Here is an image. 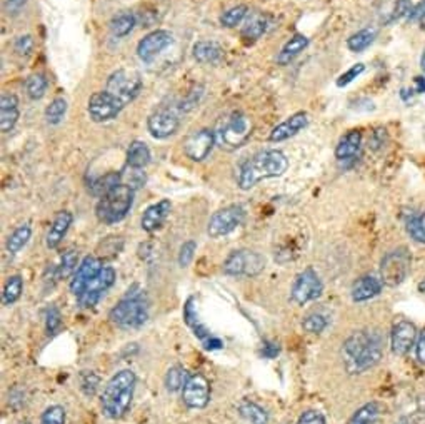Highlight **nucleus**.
Wrapping results in <instances>:
<instances>
[{"instance_id": "0e129e2a", "label": "nucleus", "mask_w": 425, "mask_h": 424, "mask_svg": "<svg viewBox=\"0 0 425 424\" xmlns=\"http://www.w3.org/2000/svg\"><path fill=\"white\" fill-rule=\"evenodd\" d=\"M18 424H30V423H18Z\"/></svg>"}, {"instance_id": "13d9d810", "label": "nucleus", "mask_w": 425, "mask_h": 424, "mask_svg": "<svg viewBox=\"0 0 425 424\" xmlns=\"http://www.w3.org/2000/svg\"><path fill=\"white\" fill-rule=\"evenodd\" d=\"M422 18H425V0H422V2H419L417 6L414 7L412 13H410V21H422Z\"/></svg>"}, {"instance_id": "603ef678", "label": "nucleus", "mask_w": 425, "mask_h": 424, "mask_svg": "<svg viewBox=\"0 0 425 424\" xmlns=\"http://www.w3.org/2000/svg\"><path fill=\"white\" fill-rule=\"evenodd\" d=\"M34 49V39L32 35H22L16 40V52L21 55H29Z\"/></svg>"}, {"instance_id": "f8f14e48", "label": "nucleus", "mask_w": 425, "mask_h": 424, "mask_svg": "<svg viewBox=\"0 0 425 424\" xmlns=\"http://www.w3.org/2000/svg\"><path fill=\"white\" fill-rule=\"evenodd\" d=\"M115 282V271L112 268H102V271L87 284V287L83 289L82 294L77 296L78 306L91 309L100 301V297L105 294L107 289H110Z\"/></svg>"}, {"instance_id": "6ab92c4d", "label": "nucleus", "mask_w": 425, "mask_h": 424, "mask_svg": "<svg viewBox=\"0 0 425 424\" xmlns=\"http://www.w3.org/2000/svg\"><path fill=\"white\" fill-rule=\"evenodd\" d=\"M417 339V328L410 321H399L394 324L390 333V346L397 356H405Z\"/></svg>"}, {"instance_id": "72a5a7b5", "label": "nucleus", "mask_w": 425, "mask_h": 424, "mask_svg": "<svg viewBox=\"0 0 425 424\" xmlns=\"http://www.w3.org/2000/svg\"><path fill=\"white\" fill-rule=\"evenodd\" d=\"M373 39H375V30L367 27V29L359 30L354 35L349 37L347 47L352 50V52H363L367 47H371Z\"/></svg>"}, {"instance_id": "de8ad7c7", "label": "nucleus", "mask_w": 425, "mask_h": 424, "mask_svg": "<svg viewBox=\"0 0 425 424\" xmlns=\"http://www.w3.org/2000/svg\"><path fill=\"white\" fill-rule=\"evenodd\" d=\"M62 326V316H60V311L57 307H49L45 311V328L49 334H55L57 329Z\"/></svg>"}, {"instance_id": "f257e3e1", "label": "nucleus", "mask_w": 425, "mask_h": 424, "mask_svg": "<svg viewBox=\"0 0 425 424\" xmlns=\"http://www.w3.org/2000/svg\"><path fill=\"white\" fill-rule=\"evenodd\" d=\"M289 169V159L282 151L269 149L257 152L250 159L244 161L237 171V185L242 190H249L264 179L280 177Z\"/></svg>"}, {"instance_id": "7ed1b4c3", "label": "nucleus", "mask_w": 425, "mask_h": 424, "mask_svg": "<svg viewBox=\"0 0 425 424\" xmlns=\"http://www.w3.org/2000/svg\"><path fill=\"white\" fill-rule=\"evenodd\" d=\"M109 319L124 329L140 328L146 323L149 319V302L142 289H139V286L130 287L127 296L112 307Z\"/></svg>"}, {"instance_id": "4be33fe9", "label": "nucleus", "mask_w": 425, "mask_h": 424, "mask_svg": "<svg viewBox=\"0 0 425 424\" xmlns=\"http://www.w3.org/2000/svg\"><path fill=\"white\" fill-rule=\"evenodd\" d=\"M170 207H172V204L169 199H162V200H158V202L152 204L151 207H147L146 212H144V216H142V221H140L142 229L147 232H153V231H157L158 227H162L163 222H165L167 216H169Z\"/></svg>"}, {"instance_id": "5701e85b", "label": "nucleus", "mask_w": 425, "mask_h": 424, "mask_svg": "<svg viewBox=\"0 0 425 424\" xmlns=\"http://www.w3.org/2000/svg\"><path fill=\"white\" fill-rule=\"evenodd\" d=\"M372 338L373 334L367 333V331H356V333H352L347 338V341L344 343V356L345 362H347V369L361 357V354L371 344Z\"/></svg>"}, {"instance_id": "aec40b11", "label": "nucleus", "mask_w": 425, "mask_h": 424, "mask_svg": "<svg viewBox=\"0 0 425 424\" xmlns=\"http://www.w3.org/2000/svg\"><path fill=\"white\" fill-rule=\"evenodd\" d=\"M102 271V263L93 256H87L78 265V269L74 274V279L70 281V292L74 296H81L83 289L87 287V284L92 281Z\"/></svg>"}, {"instance_id": "6e6d98bb", "label": "nucleus", "mask_w": 425, "mask_h": 424, "mask_svg": "<svg viewBox=\"0 0 425 424\" xmlns=\"http://www.w3.org/2000/svg\"><path fill=\"white\" fill-rule=\"evenodd\" d=\"M415 353H417V360L420 365L425 366V329L419 334L417 344H415Z\"/></svg>"}, {"instance_id": "1a4fd4ad", "label": "nucleus", "mask_w": 425, "mask_h": 424, "mask_svg": "<svg viewBox=\"0 0 425 424\" xmlns=\"http://www.w3.org/2000/svg\"><path fill=\"white\" fill-rule=\"evenodd\" d=\"M245 219V209L240 204H232L221 209L210 217L209 226H207V234L214 239L217 237H223L231 234L232 231H235Z\"/></svg>"}, {"instance_id": "412c9836", "label": "nucleus", "mask_w": 425, "mask_h": 424, "mask_svg": "<svg viewBox=\"0 0 425 424\" xmlns=\"http://www.w3.org/2000/svg\"><path fill=\"white\" fill-rule=\"evenodd\" d=\"M307 122H309V115L307 113H296L291 118L280 122L272 132H270L269 141L270 142H284L287 139L297 136L302 129H305Z\"/></svg>"}, {"instance_id": "4c0bfd02", "label": "nucleus", "mask_w": 425, "mask_h": 424, "mask_svg": "<svg viewBox=\"0 0 425 424\" xmlns=\"http://www.w3.org/2000/svg\"><path fill=\"white\" fill-rule=\"evenodd\" d=\"M22 289H23V279L18 276H11L7 279L6 287H4L2 292V302L6 306H11L13 302H17L22 296Z\"/></svg>"}, {"instance_id": "dca6fc26", "label": "nucleus", "mask_w": 425, "mask_h": 424, "mask_svg": "<svg viewBox=\"0 0 425 424\" xmlns=\"http://www.w3.org/2000/svg\"><path fill=\"white\" fill-rule=\"evenodd\" d=\"M179 115L170 109H158L147 119L149 132L156 139H167L174 136L177 130H179Z\"/></svg>"}, {"instance_id": "c85d7f7f", "label": "nucleus", "mask_w": 425, "mask_h": 424, "mask_svg": "<svg viewBox=\"0 0 425 424\" xmlns=\"http://www.w3.org/2000/svg\"><path fill=\"white\" fill-rule=\"evenodd\" d=\"M307 45H309V39H307L305 35H301V34L293 35L292 39L289 40L287 44L282 47V50L279 52L277 64L279 65H289L293 59L297 57L298 54L305 50Z\"/></svg>"}, {"instance_id": "c756f323", "label": "nucleus", "mask_w": 425, "mask_h": 424, "mask_svg": "<svg viewBox=\"0 0 425 424\" xmlns=\"http://www.w3.org/2000/svg\"><path fill=\"white\" fill-rule=\"evenodd\" d=\"M151 162V149L146 142L134 141L127 151V166L130 169H144Z\"/></svg>"}, {"instance_id": "c9c22d12", "label": "nucleus", "mask_w": 425, "mask_h": 424, "mask_svg": "<svg viewBox=\"0 0 425 424\" xmlns=\"http://www.w3.org/2000/svg\"><path fill=\"white\" fill-rule=\"evenodd\" d=\"M380 409L377 403H367L361 409H357L356 414L350 418L349 424H375L379 419Z\"/></svg>"}, {"instance_id": "ddd939ff", "label": "nucleus", "mask_w": 425, "mask_h": 424, "mask_svg": "<svg viewBox=\"0 0 425 424\" xmlns=\"http://www.w3.org/2000/svg\"><path fill=\"white\" fill-rule=\"evenodd\" d=\"M216 146V134L210 129H199L184 141V154L194 162L207 159Z\"/></svg>"}, {"instance_id": "a878e982", "label": "nucleus", "mask_w": 425, "mask_h": 424, "mask_svg": "<svg viewBox=\"0 0 425 424\" xmlns=\"http://www.w3.org/2000/svg\"><path fill=\"white\" fill-rule=\"evenodd\" d=\"M380 357H382V343H380L379 336L373 334L371 344H368L366 351L361 354V357H359V360L349 367V371L350 372H363V371L371 369V367H373L377 362L380 361Z\"/></svg>"}, {"instance_id": "3c124183", "label": "nucleus", "mask_w": 425, "mask_h": 424, "mask_svg": "<svg viewBox=\"0 0 425 424\" xmlns=\"http://www.w3.org/2000/svg\"><path fill=\"white\" fill-rule=\"evenodd\" d=\"M363 71H366V65H363V64H356V65H352V67H350L347 72H344L342 76H340V77L337 79V86H339V87L349 86V84L356 81V79H357L359 76H361V74H362Z\"/></svg>"}, {"instance_id": "473e14b6", "label": "nucleus", "mask_w": 425, "mask_h": 424, "mask_svg": "<svg viewBox=\"0 0 425 424\" xmlns=\"http://www.w3.org/2000/svg\"><path fill=\"white\" fill-rule=\"evenodd\" d=\"M240 416L250 424H267L269 416L265 413L264 408H260L259 404L252 403V401H242L239 404Z\"/></svg>"}, {"instance_id": "7c9ffc66", "label": "nucleus", "mask_w": 425, "mask_h": 424, "mask_svg": "<svg viewBox=\"0 0 425 424\" xmlns=\"http://www.w3.org/2000/svg\"><path fill=\"white\" fill-rule=\"evenodd\" d=\"M135 24H137V18L132 12H120L112 17L109 27L115 37H125L134 30Z\"/></svg>"}, {"instance_id": "ea45409f", "label": "nucleus", "mask_w": 425, "mask_h": 424, "mask_svg": "<svg viewBox=\"0 0 425 424\" xmlns=\"http://www.w3.org/2000/svg\"><path fill=\"white\" fill-rule=\"evenodd\" d=\"M65 113H67V101H65L64 97H55L45 109L47 124L50 125L60 124L62 122V119L65 118Z\"/></svg>"}, {"instance_id": "680f3d73", "label": "nucleus", "mask_w": 425, "mask_h": 424, "mask_svg": "<svg viewBox=\"0 0 425 424\" xmlns=\"http://www.w3.org/2000/svg\"><path fill=\"white\" fill-rule=\"evenodd\" d=\"M420 67H422V71L425 74V49H424V52H422V57H420Z\"/></svg>"}, {"instance_id": "e2e57ef3", "label": "nucleus", "mask_w": 425, "mask_h": 424, "mask_svg": "<svg viewBox=\"0 0 425 424\" xmlns=\"http://www.w3.org/2000/svg\"><path fill=\"white\" fill-rule=\"evenodd\" d=\"M419 291H420V292H425V279H424L422 282L419 284Z\"/></svg>"}, {"instance_id": "f3484780", "label": "nucleus", "mask_w": 425, "mask_h": 424, "mask_svg": "<svg viewBox=\"0 0 425 424\" xmlns=\"http://www.w3.org/2000/svg\"><path fill=\"white\" fill-rule=\"evenodd\" d=\"M194 304H195L194 297H189L184 306V319H185L187 326H189V328L194 331L195 336L202 341L205 349H210V351H212V349H221L223 346V343L221 341V339L214 338L212 334H210V331L205 328L202 323H200L197 309H195Z\"/></svg>"}, {"instance_id": "cd10ccee", "label": "nucleus", "mask_w": 425, "mask_h": 424, "mask_svg": "<svg viewBox=\"0 0 425 424\" xmlns=\"http://www.w3.org/2000/svg\"><path fill=\"white\" fill-rule=\"evenodd\" d=\"M194 59L200 64H214L222 57L223 50L217 42L214 40H200L194 45Z\"/></svg>"}, {"instance_id": "a211bd4d", "label": "nucleus", "mask_w": 425, "mask_h": 424, "mask_svg": "<svg viewBox=\"0 0 425 424\" xmlns=\"http://www.w3.org/2000/svg\"><path fill=\"white\" fill-rule=\"evenodd\" d=\"M362 149V132L361 130H349L335 147V159L342 167H350L361 156Z\"/></svg>"}, {"instance_id": "423d86ee", "label": "nucleus", "mask_w": 425, "mask_h": 424, "mask_svg": "<svg viewBox=\"0 0 425 424\" xmlns=\"http://www.w3.org/2000/svg\"><path fill=\"white\" fill-rule=\"evenodd\" d=\"M142 86L144 82L139 72L129 71V69H119V71L112 72L110 77L107 79L105 91L117 97L124 105H127L140 94Z\"/></svg>"}, {"instance_id": "9b49d317", "label": "nucleus", "mask_w": 425, "mask_h": 424, "mask_svg": "<svg viewBox=\"0 0 425 424\" xmlns=\"http://www.w3.org/2000/svg\"><path fill=\"white\" fill-rule=\"evenodd\" d=\"M324 286H322L320 277L317 276V273L312 268H307L305 271L298 274L296 282L292 286V299L297 304H307V302L315 301L317 297H320Z\"/></svg>"}, {"instance_id": "8fccbe9b", "label": "nucleus", "mask_w": 425, "mask_h": 424, "mask_svg": "<svg viewBox=\"0 0 425 424\" xmlns=\"http://www.w3.org/2000/svg\"><path fill=\"white\" fill-rule=\"evenodd\" d=\"M195 249H197V242H195V241H187L180 246V251H179L180 268H187V265L192 263Z\"/></svg>"}, {"instance_id": "5fc2aeb1", "label": "nucleus", "mask_w": 425, "mask_h": 424, "mask_svg": "<svg viewBox=\"0 0 425 424\" xmlns=\"http://www.w3.org/2000/svg\"><path fill=\"white\" fill-rule=\"evenodd\" d=\"M297 424H325V418L322 416V413L309 409V411H305L298 418Z\"/></svg>"}, {"instance_id": "0eeeda50", "label": "nucleus", "mask_w": 425, "mask_h": 424, "mask_svg": "<svg viewBox=\"0 0 425 424\" xmlns=\"http://www.w3.org/2000/svg\"><path fill=\"white\" fill-rule=\"evenodd\" d=\"M265 269V258L262 254L249 249H239L228 254L223 263V273L228 276H259Z\"/></svg>"}, {"instance_id": "09e8293b", "label": "nucleus", "mask_w": 425, "mask_h": 424, "mask_svg": "<svg viewBox=\"0 0 425 424\" xmlns=\"http://www.w3.org/2000/svg\"><path fill=\"white\" fill-rule=\"evenodd\" d=\"M81 386L87 396H93L97 391V386H99V376L92 371H83L81 374Z\"/></svg>"}, {"instance_id": "b1692460", "label": "nucleus", "mask_w": 425, "mask_h": 424, "mask_svg": "<svg viewBox=\"0 0 425 424\" xmlns=\"http://www.w3.org/2000/svg\"><path fill=\"white\" fill-rule=\"evenodd\" d=\"M72 221H74L72 212L60 211L55 214L52 224H50V229H49V232H47V248L49 249L59 248V244L62 242L64 236L67 234L69 227L72 226Z\"/></svg>"}, {"instance_id": "393cba45", "label": "nucleus", "mask_w": 425, "mask_h": 424, "mask_svg": "<svg viewBox=\"0 0 425 424\" xmlns=\"http://www.w3.org/2000/svg\"><path fill=\"white\" fill-rule=\"evenodd\" d=\"M18 99L13 94H4L0 97V129L4 134L11 132L18 120Z\"/></svg>"}, {"instance_id": "bf43d9fd", "label": "nucleus", "mask_w": 425, "mask_h": 424, "mask_svg": "<svg viewBox=\"0 0 425 424\" xmlns=\"http://www.w3.org/2000/svg\"><path fill=\"white\" fill-rule=\"evenodd\" d=\"M262 354H264L265 357H275V356H277V354H279V344H275V343H265Z\"/></svg>"}, {"instance_id": "2eb2a0df", "label": "nucleus", "mask_w": 425, "mask_h": 424, "mask_svg": "<svg viewBox=\"0 0 425 424\" xmlns=\"http://www.w3.org/2000/svg\"><path fill=\"white\" fill-rule=\"evenodd\" d=\"M172 44V34L169 30H153L147 34L137 45V55L142 62L151 64Z\"/></svg>"}, {"instance_id": "20e7f679", "label": "nucleus", "mask_w": 425, "mask_h": 424, "mask_svg": "<svg viewBox=\"0 0 425 424\" xmlns=\"http://www.w3.org/2000/svg\"><path fill=\"white\" fill-rule=\"evenodd\" d=\"M134 204V188L129 184H119L117 188L100 197L97 202L95 214L104 224H117L127 217Z\"/></svg>"}, {"instance_id": "6e6552de", "label": "nucleus", "mask_w": 425, "mask_h": 424, "mask_svg": "<svg viewBox=\"0 0 425 424\" xmlns=\"http://www.w3.org/2000/svg\"><path fill=\"white\" fill-rule=\"evenodd\" d=\"M410 263H412V260H410V254L405 248L390 251V253L382 259L380 264L382 282L390 287L402 284L410 273Z\"/></svg>"}, {"instance_id": "c03bdc74", "label": "nucleus", "mask_w": 425, "mask_h": 424, "mask_svg": "<svg viewBox=\"0 0 425 424\" xmlns=\"http://www.w3.org/2000/svg\"><path fill=\"white\" fill-rule=\"evenodd\" d=\"M407 232L414 241L425 244V211L407 222Z\"/></svg>"}, {"instance_id": "f704fd0d", "label": "nucleus", "mask_w": 425, "mask_h": 424, "mask_svg": "<svg viewBox=\"0 0 425 424\" xmlns=\"http://www.w3.org/2000/svg\"><path fill=\"white\" fill-rule=\"evenodd\" d=\"M189 372H187L182 366H174L167 371L165 374V388L170 393H177V391L184 389V386L189 381Z\"/></svg>"}, {"instance_id": "e433bc0d", "label": "nucleus", "mask_w": 425, "mask_h": 424, "mask_svg": "<svg viewBox=\"0 0 425 424\" xmlns=\"http://www.w3.org/2000/svg\"><path fill=\"white\" fill-rule=\"evenodd\" d=\"M30 234H32V229H30L29 224L18 226L17 229L12 232L11 237L7 239V251H8V253L17 254L18 251H21L23 246L29 242Z\"/></svg>"}, {"instance_id": "a19ab883", "label": "nucleus", "mask_w": 425, "mask_h": 424, "mask_svg": "<svg viewBox=\"0 0 425 424\" xmlns=\"http://www.w3.org/2000/svg\"><path fill=\"white\" fill-rule=\"evenodd\" d=\"M47 87H49V82H47L44 74H34V76L27 79V84H25L27 96H29L32 101L42 99V97L45 96Z\"/></svg>"}, {"instance_id": "052dcab7", "label": "nucleus", "mask_w": 425, "mask_h": 424, "mask_svg": "<svg viewBox=\"0 0 425 424\" xmlns=\"http://www.w3.org/2000/svg\"><path fill=\"white\" fill-rule=\"evenodd\" d=\"M415 84H417V92H425V79L424 77H415Z\"/></svg>"}, {"instance_id": "37998d69", "label": "nucleus", "mask_w": 425, "mask_h": 424, "mask_svg": "<svg viewBox=\"0 0 425 424\" xmlns=\"http://www.w3.org/2000/svg\"><path fill=\"white\" fill-rule=\"evenodd\" d=\"M265 30H267V18L262 16H257L245 25V29L242 30V35H244L245 39L257 40L265 34Z\"/></svg>"}, {"instance_id": "39448f33", "label": "nucleus", "mask_w": 425, "mask_h": 424, "mask_svg": "<svg viewBox=\"0 0 425 424\" xmlns=\"http://www.w3.org/2000/svg\"><path fill=\"white\" fill-rule=\"evenodd\" d=\"M252 129H254V124H252L249 115L240 113V110H235L222 122L217 134V141L221 142L222 149L235 151V149L242 147L249 141Z\"/></svg>"}, {"instance_id": "2f4dec72", "label": "nucleus", "mask_w": 425, "mask_h": 424, "mask_svg": "<svg viewBox=\"0 0 425 424\" xmlns=\"http://www.w3.org/2000/svg\"><path fill=\"white\" fill-rule=\"evenodd\" d=\"M119 184H122V174H119V172H109V174L99 177V179H95L91 185V190L93 195H97V197H104L105 194H109L112 189L117 188Z\"/></svg>"}, {"instance_id": "864d4df0", "label": "nucleus", "mask_w": 425, "mask_h": 424, "mask_svg": "<svg viewBox=\"0 0 425 424\" xmlns=\"http://www.w3.org/2000/svg\"><path fill=\"white\" fill-rule=\"evenodd\" d=\"M414 7H412V2L410 0H399V2L395 4V8H394V21H399V18L402 17H409L410 18V13H412Z\"/></svg>"}, {"instance_id": "f03ea898", "label": "nucleus", "mask_w": 425, "mask_h": 424, "mask_svg": "<svg viewBox=\"0 0 425 424\" xmlns=\"http://www.w3.org/2000/svg\"><path fill=\"white\" fill-rule=\"evenodd\" d=\"M135 383H137V377L130 369L119 371L115 376H112L100 398L102 409L107 416L120 419L127 414L130 404H132Z\"/></svg>"}, {"instance_id": "4468645a", "label": "nucleus", "mask_w": 425, "mask_h": 424, "mask_svg": "<svg viewBox=\"0 0 425 424\" xmlns=\"http://www.w3.org/2000/svg\"><path fill=\"white\" fill-rule=\"evenodd\" d=\"M182 399L190 409H204L210 401V383L204 374H194L189 377L182 389Z\"/></svg>"}, {"instance_id": "79ce46f5", "label": "nucleus", "mask_w": 425, "mask_h": 424, "mask_svg": "<svg viewBox=\"0 0 425 424\" xmlns=\"http://www.w3.org/2000/svg\"><path fill=\"white\" fill-rule=\"evenodd\" d=\"M247 13H249V7L247 6H235L228 8L227 12L222 13L221 24L223 27H228V29H233V27L242 24V21L247 17Z\"/></svg>"}, {"instance_id": "49530a36", "label": "nucleus", "mask_w": 425, "mask_h": 424, "mask_svg": "<svg viewBox=\"0 0 425 424\" xmlns=\"http://www.w3.org/2000/svg\"><path fill=\"white\" fill-rule=\"evenodd\" d=\"M65 423V409L59 404L47 408L42 414L40 424H64Z\"/></svg>"}, {"instance_id": "a18cd8bd", "label": "nucleus", "mask_w": 425, "mask_h": 424, "mask_svg": "<svg viewBox=\"0 0 425 424\" xmlns=\"http://www.w3.org/2000/svg\"><path fill=\"white\" fill-rule=\"evenodd\" d=\"M302 328L310 334H320L322 331L327 328V319L322 314L314 312V314H309L305 319H303Z\"/></svg>"}, {"instance_id": "bb28decb", "label": "nucleus", "mask_w": 425, "mask_h": 424, "mask_svg": "<svg viewBox=\"0 0 425 424\" xmlns=\"http://www.w3.org/2000/svg\"><path fill=\"white\" fill-rule=\"evenodd\" d=\"M382 291V281L372 276H363L352 286V299L356 302H363L372 299Z\"/></svg>"}, {"instance_id": "9d476101", "label": "nucleus", "mask_w": 425, "mask_h": 424, "mask_svg": "<svg viewBox=\"0 0 425 424\" xmlns=\"http://www.w3.org/2000/svg\"><path fill=\"white\" fill-rule=\"evenodd\" d=\"M124 107L125 105L117 97L109 94L107 91H102L91 96L87 110L93 122H109L122 113Z\"/></svg>"}, {"instance_id": "4d7b16f0", "label": "nucleus", "mask_w": 425, "mask_h": 424, "mask_svg": "<svg viewBox=\"0 0 425 424\" xmlns=\"http://www.w3.org/2000/svg\"><path fill=\"white\" fill-rule=\"evenodd\" d=\"M23 6H25V0H6V11L11 16H17Z\"/></svg>"}, {"instance_id": "58836bf2", "label": "nucleus", "mask_w": 425, "mask_h": 424, "mask_svg": "<svg viewBox=\"0 0 425 424\" xmlns=\"http://www.w3.org/2000/svg\"><path fill=\"white\" fill-rule=\"evenodd\" d=\"M77 264H78V254L76 251H67L62 256V260H60V264L55 268V277L57 279H67L72 276V274H76L77 271Z\"/></svg>"}]
</instances>
